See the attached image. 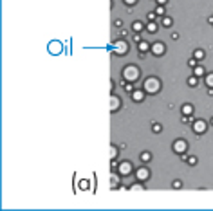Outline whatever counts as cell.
I'll return each instance as SVG.
<instances>
[{
	"label": "cell",
	"mask_w": 213,
	"mask_h": 211,
	"mask_svg": "<svg viewBox=\"0 0 213 211\" xmlns=\"http://www.w3.org/2000/svg\"><path fill=\"white\" fill-rule=\"evenodd\" d=\"M139 69L136 67V65H128V67H125L123 69V78L127 80V81H136L139 78Z\"/></svg>",
	"instance_id": "1"
},
{
	"label": "cell",
	"mask_w": 213,
	"mask_h": 211,
	"mask_svg": "<svg viewBox=\"0 0 213 211\" xmlns=\"http://www.w3.org/2000/svg\"><path fill=\"white\" fill-rule=\"evenodd\" d=\"M145 92H150V94H155L157 90H159V87H161V83H159V80L157 78H148L146 81H145Z\"/></svg>",
	"instance_id": "2"
},
{
	"label": "cell",
	"mask_w": 213,
	"mask_h": 211,
	"mask_svg": "<svg viewBox=\"0 0 213 211\" xmlns=\"http://www.w3.org/2000/svg\"><path fill=\"white\" fill-rule=\"evenodd\" d=\"M186 148H188V144H186L184 139H177V141L173 143V152H175V153H184Z\"/></svg>",
	"instance_id": "3"
},
{
	"label": "cell",
	"mask_w": 213,
	"mask_h": 211,
	"mask_svg": "<svg viewBox=\"0 0 213 211\" xmlns=\"http://www.w3.org/2000/svg\"><path fill=\"white\" fill-rule=\"evenodd\" d=\"M150 51L155 54V56H161V54L166 51V47H164V43H163V42H155L154 45H152V49H150Z\"/></svg>",
	"instance_id": "4"
},
{
	"label": "cell",
	"mask_w": 213,
	"mask_h": 211,
	"mask_svg": "<svg viewBox=\"0 0 213 211\" xmlns=\"http://www.w3.org/2000/svg\"><path fill=\"white\" fill-rule=\"evenodd\" d=\"M132 173V164L130 162H119V175H130Z\"/></svg>",
	"instance_id": "5"
},
{
	"label": "cell",
	"mask_w": 213,
	"mask_h": 211,
	"mask_svg": "<svg viewBox=\"0 0 213 211\" xmlns=\"http://www.w3.org/2000/svg\"><path fill=\"white\" fill-rule=\"evenodd\" d=\"M114 49H116V53H117V54H125V53L128 51V45L123 42V40H119V42L114 43Z\"/></svg>",
	"instance_id": "6"
},
{
	"label": "cell",
	"mask_w": 213,
	"mask_h": 211,
	"mask_svg": "<svg viewBox=\"0 0 213 211\" xmlns=\"http://www.w3.org/2000/svg\"><path fill=\"white\" fill-rule=\"evenodd\" d=\"M193 130H195L197 134L206 132V123H204V121H195V123H193Z\"/></svg>",
	"instance_id": "7"
},
{
	"label": "cell",
	"mask_w": 213,
	"mask_h": 211,
	"mask_svg": "<svg viewBox=\"0 0 213 211\" xmlns=\"http://www.w3.org/2000/svg\"><path fill=\"white\" fill-rule=\"evenodd\" d=\"M136 175H137V179H139V180H146V179L150 177V171H148L146 168H139Z\"/></svg>",
	"instance_id": "8"
},
{
	"label": "cell",
	"mask_w": 213,
	"mask_h": 211,
	"mask_svg": "<svg viewBox=\"0 0 213 211\" xmlns=\"http://www.w3.org/2000/svg\"><path fill=\"white\" fill-rule=\"evenodd\" d=\"M130 94H132V99H136V101H143V97H145L143 90H132Z\"/></svg>",
	"instance_id": "9"
},
{
	"label": "cell",
	"mask_w": 213,
	"mask_h": 211,
	"mask_svg": "<svg viewBox=\"0 0 213 211\" xmlns=\"http://www.w3.org/2000/svg\"><path fill=\"white\" fill-rule=\"evenodd\" d=\"M150 49H152V47H150L146 42H143V40L139 42V53H141V54H145L146 51H150Z\"/></svg>",
	"instance_id": "10"
},
{
	"label": "cell",
	"mask_w": 213,
	"mask_h": 211,
	"mask_svg": "<svg viewBox=\"0 0 213 211\" xmlns=\"http://www.w3.org/2000/svg\"><path fill=\"white\" fill-rule=\"evenodd\" d=\"M182 114H184V116H190V114H193V106H192V105H184V106H182Z\"/></svg>",
	"instance_id": "11"
},
{
	"label": "cell",
	"mask_w": 213,
	"mask_h": 211,
	"mask_svg": "<svg viewBox=\"0 0 213 211\" xmlns=\"http://www.w3.org/2000/svg\"><path fill=\"white\" fill-rule=\"evenodd\" d=\"M132 29H134V32L143 31V24H141V22H134V24H132Z\"/></svg>",
	"instance_id": "12"
},
{
	"label": "cell",
	"mask_w": 213,
	"mask_h": 211,
	"mask_svg": "<svg viewBox=\"0 0 213 211\" xmlns=\"http://www.w3.org/2000/svg\"><path fill=\"white\" fill-rule=\"evenodd\" d=\"M150 159H152V153H150V152H143V153H141V161H143V162H148Z\"/></svg>",
	"instance_id": "13"
},
{
	"label": "cell",
	"mask_w": 213,
	"mask_h": 211,
	"mask_svg": "<svg viewBox=\"0 0 213 211\" xmlns=\"http://www.w3.org/2000/svg\"><path fill=\"white\" fill-rule=\"evenodd\" d=\"M193 56H195V60H204V51H201V49H197Z\"/></svg>",
	"instance_id": "14"
},
{
	"label": "cell",
	"mask_w": 213,
	"mask_h": 211,
	"mask_svg": "<svg viewBox=\"0 0 213 211\" xmlns=\"http://www.w3.org/2000/svg\"><path fill=\"white\" fill-rule=\"evenodd\" d=\"M146 29H148L150 32H155V31H157V24H154V22H150L148 25H146Z\"/></svg>",
	"instance_id": "15"
},
{
	"label": "cell",
	"mask_w": 213,
	"mask_h": 211,
	"mask_svg": "<svg viewBox=\"0 0 213 211\" xmlns=\"http://www.w3.org/2000/svg\"><path fill=\"white\" fill-rule=\"evenodd\" d=\"M197 83H199V81H197V76H193V78L188 80V85H190V87H197Z\"/></svg>",
	"instance_id": "16"
},
{
	"label": "cell",
	"mask_w": 213,
	"mask_h": 211,
	"mask_svg": "<svg viewBox=\"0 0 213 211\" xmlns=\"http://www.w3.org/2000/svg\"><path fill=\"white\" fill-rule=\"evenodd\" d=\"M206 85H208V87H213V74H208V76H206Z\"/></svg>",
	"instance_id": "17"
},
{
	"label": "cell",
	"mask_w": 213,
	"mask_h": 211,
	"mask_svg": "<svg viewBox=\"0 0 213 211\" xmlns=\"http://www.w3.org/2000/svg\"><path fill=\"white\" fill-rule=\"evenodd\" d=\"M119 101H121V99H117L116 96L112 97V110H116V108H117V105H119Z\"/></svg>",
	"instance_id": "18"
},
{
	"label": "cell",
	"mask_w": 213,
	"mask_h": 211,
	"mask_svg": "<svg viewBox=\"0 0 213 211\" xmlns=\"http://www.w3.org/2000/svg\"><path fill=\"white\" fill-rule=\"evenodd\" d=\"M202 74H204L202 67H195V76H197V78H199V76H202Z\"/></svg>",
	"instance_id": "19"
},
{
	"label": "cell",
	"mask_w": 213,
	"mask_h": 211,
	"mask_svg": "<svg viewBox=\"0 0 213 211\" xmlns=\"http://www.w3.org/2000/svg\"><path fill=\"white\" fill-rule=\"evenodd\" d=\"M155 13H157V15H161V16H164V7H163V6H159V7L155 9Z\"/></svg>",
	"instance_id": "20"
},
{
	"label": "cell",
	"mask_w": 213,
	"mask_h": 211,
	"mask_svg": "<svg viewBox=\"0 0 213 211\" xmlns=\"http://www.w3.org/2000/svg\"><path fill=\"white\" fill-rule=\"evenodd\" d=\"M186 162H188V164H192V166H193V164H197V159H195V157H193V155H192V157H188V161H186Z\"/></svg>",
	"instance_id": "21"
},
{
	"label": "cell",
	"mask_w": 213,
	"mask_h": 211,
	"mask_svg": "<svg viewBox=\"0 0 213 211\" xmlns=\"http://www.w3.org/2000/svg\"><path fill=\"white\" fill-rule=\"evenodd\" d=\"M170 24H172V18H168V16L163 18V25H170Z\"/></svg>",
	"instance_id": "22"
},
{
	"label": "cell",
	"mask_w": 213,
	"mask_h": 211,
	"mask_svg": "<svg viewBox=\"0 0 213 211\" xmlns=\"http://www.w3.org/2000/svg\"><path fill=\"white\" fill-rule=\"evenodd\" d=\"M154 132H155V134H159V132H161V125L154 123Z\"/></svg>",
	"instance_id": "23"
},
{
	"label": "cell",
	"mask_w": 213,
	"mask_h": 211,
	"mask_svg": "<svg viewBox=\"0 0 213 211\" xmlns=\"http://www.w3.org/2000/svg\"><path fill=\"white\" fill-rule=\"evenodd\" d=\"M181 186H182V182H181V180H175V182H173V188H175V190H179Z\"/></svg>",
	"instance_id": "24"
},
{
	"label": "cell",
	"mask_w": 213,
	"mask_h": 211,
	"mask_svg": "<svg viewBox=\"0 0 213 211\" xmlns=\"http://www.w3.org/2000/svg\"><path fill=\"white\" fill-rule=\"evenodd\" d=\"M155 15H157V13H155V11H154V13H148V15H146V16H148V20L152 22V20H154V18H155Z\"/></svg>",
	"instance_id": "25"
},
{
	"label": "cell",
	"mask_w": 213,
	"mask_h": 211,
	"mask_svg": "<svg viewBox=\"0 0 213 211\" xmlns=\"http://www.w3.org/2000/svg\"><path fill=\"white\" fill-rule=\"evenodd\" d=\"M155 2H157V4H159V6H164V4H166V2H168V0H155Z\"/></svg>",
	"instance_id": "26"
},
{
	"label": "cell",
	"mask_w": 213,
	"mask_h": 211,
	"mask_svg": "<svg viewBox=\"0 0 213 211\" xmlns=\"http://www.w3.org/2000/svg\"><path fill=\"white\" fill-rule=\"evenodd\" d=\"M134 40H136V42H141V36H139V34H134Z\"/></svg>",
	"instance_id": "27"
},
{
	"label": "cell",
	"mask_w": 213,
	"mask_h": 211,
	"mask_svg": "<svg viewBox=\"0 0 213 211\" xmlns=\"http://www.w3.org/2000/svg\"><path fill=\"white\" fill-rule=\"evenodd\" d=\"M125 2H127L128 6H132V4H136V2H137V0H125Z\"/></svg>",
	"instance_id": "28"
},
{
	"label": "cell",
	"mask_w": 213,
	"mask_h": 211,
	"mask_svg": "<svg viewBox=\"0 0 213 211\" xmlns=\"http://www.w3.org/2000/svg\"><path fill=\"white\" fill-rule=\"evenodd\" d=\"M211 125H213V119H211Z\"/></svg>",
	"instance_id": "29"
}]
</instances>
